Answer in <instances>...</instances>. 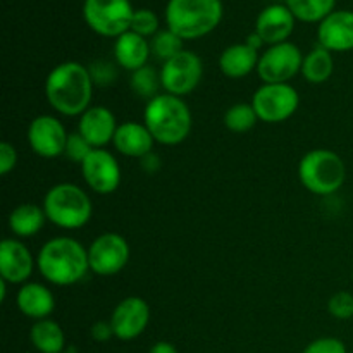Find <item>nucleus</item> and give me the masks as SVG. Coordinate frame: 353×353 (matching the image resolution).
<instances>
[{
  "instance_id": "obj_1",
  "label": "nucleus",
  "mask_w": 353,
  "mask_h": 353,
  "mask_svg": "<svg viewBox=\"0 0 353 353\" xmlns=\"http://www.w3.org/2000/svg\"><path fill=\"white\" fill-rule=\"evenodd\" d=\"M93 86L95 83L86 65L65 61L50 69L45 79V95L55 112L74 117L92 107Z\"/></svg>"
},
{
  "instance_id": "obj_2",
  "label": "nucleus",
  "mask_w": 353,
  "mask_h": 353,
  "mask_svg": "<svg viewBox=\"0 0 353 353\" xmlns=\"http://www.w3.org/2000/svg\"><path fill=\"white\" fill-rule=\"evenodd\" d=\"M37 268L52 285L72 286L90 271L88 248L74 238H52L38 252Z\"/></svg>"
},
{
  "instance_id": "obj_3",
  "label": "nucleus",
  "mask_w": 353,
  "mask_h": 353,
  "mask_svg": "<svg viewBox=\"0 0 353 353\" xmlns=\"http://www.w3.org/2000/svg\"><path fill=\"white\" fill-rule=\"evenodd\" d=\"M143 123L157 143L172 147L183 143L190 137L193 116L188 103L181 97L159 93L147 102Z\"/></svg>"
},
{
  "instance_id": "obj_4",
  "label": "nucleus",
  "mask_w": 353,
  "mask_h": 353,
  "mask_svg": "<svg viewBox=\"0 0 353 353\" xmlns=\"http://www.w3.org/2000/svg\"><path fill=\"white\" fill-rule=\"evenodd\" d=\"M165 26L183 40H199L212 33L224 16L223 0H169Z\"/></svg>"
},
{
  "instance_id": "obj_5",
  "label": "nucleus",
  "mask_w": 353,
  "mask_h": 353,
  "mask_svg": "<svg viewBox=\"0 0 353 353\" xmlns=\"http://www.w3.org/2000/svg\"><path fill=\"white\" fill-rule=\"evenodd\" d=\"M47 221L61 230H79L92 219L93 205L88 193L74 183H59L52 186L43 199Z\"/></svg>"
},
{
  "instance_id": "obj_6",
  "label": "nucleus",
  "mask_w": 353,
  "mask_h": 353,
  "mask_svg": "<svg viewBox=\"0 0 353 353\" xmlns=\"http://www.w3.org/2000/svg\"><path fill=\"white\" fill-rule=\"evenodd\" d=\"M299 179L314 195H333L345 185L347 165L336 152L316 148L307 152L299 162Z\"/></svg>"
},
{
  "instance_id": "obj_7",
  "label": "nucleus",
  "mask_w": 353,
  "mask_h": 353,
  "mask_svg": "<svg viewBox=\"0 0 353 353\" xmlns=\"http://www.w3.org/2000/svg\"><path fill=\"white\" fill-rule=\"evenodd\" d=\"M134 9L130 0H85L83 19L92 31L105 38H119L130 31Z\"/></svg>"
},
{
  "instance_id": "obj_8",
  "label": "nucleus",
  "mask_w": 353,
  "mask_h": 353,
  "mask_svg": "<svg viewBox=\"0 0 353 353\" xmlns=\"http://www.w3.org/2000/svg\"><path fill=\"white\" fill-rule=\"evenodd\" d=\"M252 105L262 123H283L296 112L300 95L290 83H262L252 97Z\"/></svg>"
},
{
  "instance_id": "obj_9",
  "label": "nucleus",
  "mask_w": 353,
  "mask_h": 353,
  "mask_svg": "<svg viewBox=\"0 0 353 353\" xmlns=\"http://www.w3.org/2000/svg\"><path fill=\"white\" fill-rule=\"evenodd\" d=\"M161 83L164 93L176 97L190 95L200 85L203 76V62L199 54L192 50L179 52L161 68Z\"/></svg>"
},
{
  "instance_id": "obj_10",
  "label": "nucleus",
  "mask_w": 353,
  "mask_h": 353,
  "mask_svg": "<svg viewBox=\"0 0 353 353\" xmlns=\"http://www.w3.org/2000/svg\"><path fill=\"white\" fill-rule=\"evenodd\" d=\"M303 54L295 43L271 45L261 54L257 65L259 78L264 83H288L302 72Z\"/></svg>"
},
{
  "instance_id": "obj_11",
  "label": "nucleus",
  "mask_w": 353,
  "mask_h": 353,
  "mask_svg": "<svg viewBox=\"0 0 353 353\" xmlns=\"http://www.w3.org/2000/svg\"><path fill=\"white\" fill-rule=\"evenodd\" d=\"M130 245L119 233H102L88 247L90 271L109 278L123 271L130 262Z\"/></svg>"
},
{
  "instance_id": "obj_12",
  "label": "nucleus",
  "mask_w": 353,
  "mask_h": 353,
  "mask_svg": "<svg viewBox=\"0 0 353 353\" xmlns=\"http://www.w3.org/2000/svg\"><path fill=\"white\" fill-rule=\"evenodd\" d=\"M68 138L64 124L48 114L37 116L28 126V143L38 157L55 159L64 155Z\"/></svg>"
},
{
  "instance_id": "obj_13",
  "label": "nucleus",
  "mask_w": 353,
  "mask_h": 353,
  "mask_svg": "<svg viewBox=\"0 0 353 353\" xmlns=\"http://www.w3.org/2000/svg\"><path fill=\"white\" fill-rule=\"evenodd\" d=\"M85 183L97 195H110L121 185V168L117 159L105 148H95L81 164Z\"/></svg>"
},
{
  "instance_id": "obj_14",
  "label": "nucleus",
  "mask_w": 353,
  "mask_h": 353,
  "mask_svg": "<svg viewBox=\"0 0 353 353\" xmlns=\"http://www.w3.org/2000/svg\"><path fill=\"white\" fill-rule=\"evenodd\" d=\"M150 323V307L141 296H126L112 310L110 324L114 336L121 341L137 340Z\"/></svg>"
},
{
  "instance_id": "obj_15",
  "label": "nucleus",
  "mask_w": 353,
  "mask_h": 353,
  "mask_svg": "<svg viewBox=\"0 0 353 353\" xmlns=\"http://www.w3.org/2000/svg\"><path fill=\"white\" fill-rule=\"evenodd\" d=\"M37 259H33L23 241L6 238L0 243V278L9 285H24L33 274Z\"/></svg>"
},
{
  "instance_id": "obj_16",
  "label": "nucleus",
  "mask_w": 353,
  "mask_h": 353,
  "mask_svg": "<svg viewBox=\"0 0 353 353\" xmlns=\"http://www.w3.org/2000/svg\"><path fill=\"white\" fill-rule=\"evenodd\" d=\"M296 17L285 3H272L262 9L255 19V33L262 38L264 45H278L290 41L295 30Z\"/></svg>"
},
{
  "instance_id": "obj_17",
  "label": "nucleus",
  "mask_w": 353,
  "mask_h": 353,
  "mask_svg": "<svg viewBox=\"0 0 353 353\" xmlns=\"http://www.w3.org/2000/svg\"><path fill=\"white\" fill-rule=\"evenodd\" d=\"M317 41L333 52L353 50V10H333L317 26Z\"/></svg>"
},
{
  "instance_id": "obj_18",
  "label": "nucleus",
  "mask_w": 353,
  "mask_h": 353,
  "mask_svg": "<svg viewBox=\"0 0 353 353\" xmlns=\"http://www.w3.org/2000/svg\"><path fill=\"white\" fill-rule=\"evenodd\" d=\"M119 124L110 109L103 105H92L79 116L78 131L93 148H103L114 140Z\"/></svg>"
},
{
  "instance_id": "obj_19",
  "label": "nucleus",
  "mask_w": 353,
  "mask_h": 353,
  "mask_svg": "<svg viewBox=\"0 0 353 353\" xmlns=\"http://www.w3.org/2000/svg\"><path fill=\"white\" fill-rule=\"evenodd\" d=\"M154 137L145 123H137V121H126L119 124L112 140L116 150L131 159H143L154 150Z\"/></svg>"
},
{
  "instance_id": "obj_20",
  "label": "nucleus",
  "mask_w": 353,
  "mask_h": 353,
  "mask_svg": "<svg viewBox=\"0 0 353 353\" xmlns=\"http://www.w3.org/2000/svg\"><path fill=\"white\" fill-rule=\"evenodd\" d=\"M17 309L33 321L48 319L55 310V296L50 288L41 283H24L16 296Z\"/></svg>"
},
{
  "instance_id": "obj_21",
  "label": "nucleus",
  "mask_w": 353,
  "mask_h": 353,
  "mask_svg": "<svg viewBox=\"0 0 353 353\" xmlns=\"http://www.w3.org/2000/svg\"><path fill=\"white\" fill-rule=\"evenodd\" d=\"M150 54L152 47L148 38L140 37L134 31H126L119 38H116V43H114V59L117 65L130 72L145 68Z\"/></svg>"
},
{
  "instance_id": "obj_22",
  "label": "nucleus",
  "mask_w": 353,
  "mask_h": 353,
  "mask_svg": "<svg viewBox=\"0 0 353 353\" xmlns=\"http://www.w3.org/2000/svg\"><path fill=\"white\" fill-rule=\"evenodd\" d=\"M261 54L248 43H234L223 50L219 57V69L226 78L240 79L257 71Z\"/></svg>"
},
{
  "instance_id": "obj_23",
  "label": "nucleus",
  "mask_w": 353,
  "mask_h": 353,
  "mask_svg": "<svg viewBox=\"0 0 353 353\" xmlns=\"http://www.w3.org/2000/svg\"><path fill=\"white\" fill-rule=\"evenodd\" d=\"M45 221L47 216L43 207L37 203H19L9 214V230L17 238H31L40 233L41 228L45 226Z\"/></svg>"
},
{
  "instance_id": "obj_24",
  "label": "nucleus",
  "mask_w": 353,
  "mask_h": 353,
  "mask_svg": "<svg viewBox=\"0 0 353 353\" xmlns=\"http://www.w3.org/2000/svg\"><path fill=\"white\" fill-rule=\"evenodd\" d=\"M31 345L40 353H64L65 334L61 324L54 319L34 321L30 331Z\"/></svg>"
},
{
  "instance_id": "obj_25",
  "label": "nucleus",
  "mask_w": 353,
  "mask_h": 353,
  "mask_svg": "<svg viewBox=\"0 0 353 353\" xmlns=\"http://www.w3.org/2000/svg\"><path fill=\"white\" fill-rule=\"evenodd\" d=\"M334 59L330 50L317 45L303 57L302 74L310 85H323L333 76Z\"/></svg>"
},
{
  "instance_id": "obj_26",
  "label": "nucleus",
  "mask_w": 353,
  "mask_h": 353,
  "mask_svg": "<svg viewBox=\"0 0 353 353\" xmlns=\"http://www.w3.org/2000/svg\"><path fill=\"white\" fill-rule=\"evenodd\" d=\"M285 6L292 10L296 21L319 24L324 17L336 10V0H285Z\"/></svg>"
},
{
  "instance_id": "obj_27",
  "label": "nucleus",
  "mask_w": 353,
  "mask_h": 353,
  "mask_svg": "<svg viewBox=\"0 0 353 353\" xmlns=\"http://www.w3.org/2000/svg\"><path fill=\"white\" fill-rule=\"evenodd\" d=\"M130 86L133 90L134 95L141 97V99L152 100L154 97L159 95V90L162 88L161 83V72L155 71L152 65H145V68L138 69V71L131 72Z\"/></svg>"
},
{
  "instance_id": "obj_28",
  "label": "nucleus",
  "mask_w": 353,
  "mask_h": 353,
  "mask_svg": "<svg viewBox=\"0 0 353 353\" xmlns=\"http://www.w3.org/2000/svg\"><path fill=\"white\" fill-rule=\"evenodd\" d=\"M259 116L252 103H234L224 114V126L233 133H247L257 124Z\"/></svg>"
},
{
  "instance_id": "obj_29",
  "label": "nucleus",
  "mask_w": 353,
  "mask_h": 353,
  "mask_svg": "<svg viewBox=\"0 0 353 353\" xmlns=\"http://www.w3.org/2000/svg\"><path fill=\"white\" fill-rule=\"evenodd\" d=\"M183 38H179L174 31H171L169 28L161 30L150 41L152 52H154L155 57L161 59L162 62L169 61V59L176 57L179 52H183Z\"/></svg>"
},
{
  "instance_id": "obj_30",
  "label": "nucleus",
  "mask_w": 353,
  "mask_h": 353,
  "mask_svg": "<svg viewBox=\"0 0 353 353\" xmlns=\"http://www.w3.org/2000/svg\"><path fill=\"white\" fill-rule=\"evenodd\" d=\"M159 16L150 9H134L130 31H134L143 38H154L161 31Z\"/></svg>"
},
{
  "instance_id": "obj_31",
  "label": "nucleus",
  "mask_w": 353,
  "mask_h": 353,
  "mask_svg": "<svg viewBox=\"0 0 353 353\" xmlns=\"http://www.w3.org/2000/svg\"><path fill=\"white\" fill-rule=\"evenodd\" d=\"M93 150H95V148L85 140V137H83L79 131L69 133L68 143H65V150H64V155L69 159V161L81 165Z\"/></svg>"
},
{
  "instance_id": "obj_32",
  "label": "nucleus",
  "mask_w": 353,
  "mask_h": 353,
  "mask_svg": "<svg viewBox=\"0 0 353 353\" xmlns=\"http://www.w3.org/2000/svg\"><path fill=\"white\" fill-rule=\"evenodd\" d=\"M327 312L340 321L353 317V295L350 292H338L327 300Z\"/></svg>"
},
{
  "instance_id": "obj_33",
  "label": "nucleus",
  "mask_w": 353,
  "mask_h": 353,
  "mask_svg": "<svg viewBox=\"0 0 353 353\" xmlns=\"http://www.w3.org/2000/svg\"><path fill=\"white\" fill-rule=\"evenodd\" d=\"M302 353H348L347 345L334 336H323L310 341Z\"/></svg>"
},
{
  "instance_id": "obj_34",
  "label": "nucleus",
  "mask_w": 353,
  "mask_h": 353,
  "mask_svg": "<svg viewBox=\"0 0 353 353\" xmlns=\"http://www.w3.org/2000/svg\"><path fill=\"white\" fill-rule=\"evenodd\" d=\"M90 74H92V79L95 85L99 86H107L110 83L116 81L117 71L110 62L107 61H97L90 65Z\"/></svg>"
},
{
  "instance_id": "obj_35",
  "label": "nucleus",
  "mask_w": 353,
  "mask_h": 353,
  "mask_svg": "<svg viewBox=\"0 0 353 353\" xmlns=\"http://www.w3.org/2000/svg\"><path fill=\"white\" fill-rule=\"evenodd\" d=\"M17 165V150L9 141L0 143V174L7 176Z\"/></svg>"
},
{
  "instance_id": "obj_36",
  "label": "nucleus",
  "mask_w": 353,
  "mask_h": 353,
  "mask_svg": "<svg viewBox=\"0 0 353 353\" xmlns=\"http://www.w3.org/2000/svg\"><path fill=\"white\" fill-rule=\"evenodd\" d=\"M90 336H92V340L97 341V343H107L110 338H116L114 336V330L110 321L109 323H107V321H99V323L93 324L92 330H90Z\"/></svg>"
},
{
  "instance_id": "obj_37",
  "label": "nucleus",
  "mask_w": 353,
  "mask_h": 353,
  "mask_svg": "<svg viewBox=\"0 0 353 353\" xmlns=\"http://www.w3.org/2000/svg\"><path fill=\"white\" fill-rule=\"evenodd\" d=\"M141 168L147 172L159 171L161 169V159H159V155L155 152H150V154H147L141 159Z\"/></svg>"
},
{
  "instance_id": "obj_38",
  "label": "nucleus",
  "mask_w": 353,
  "mask_h": 353,
  "mask_svg": "<svg viewBox=\"0 0 353 353\" xmlns=\"http://www.w3.org/2000/svg\"><path fill=\"white\" fill-rule=\"evenodd\" d=\"M148 353H178V348L172 343H169V341H157V343L148 350Z\"/></svg>"
},
{
  "instance_id": "obj_39",
  "label": "nucleus",
  "mask_w": 353,
  "mask_h": 353,
  "mask_svg": "<svg viewBox=\"0 0 353 353\" xmlns=\"http://www.w3.org/2000/svg\"><path fill=\"white\" fill-rule=\"evenodd\" d=\"M245 43H248V45H250V47H254L255 50H261V47H262V45H264V41H262V38L259 37V34L254 31V33H252V34H248L247 40H245Z\"/></svg>"
},
{
  "instance_id": "obj_40",
  "label": "nucleus",
  "mask_w": 353,
  "mask_h": 353,
  "mask_svg": "<svg viewBox=\"0 0 353 353\" xmlns=\"http://www.w3.org/2000/svg\"><path fill=\"white\" fill-rule=\"evenodd\" d=\"M64 353H76V352H72V350H69V352H64Z\"/></svg>"
}]
</instances>
